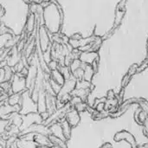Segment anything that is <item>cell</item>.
Listing matches in <instances>:
<instances>
[{
	"instance_id": "6",
	"label": "cell",
	"mask_w": 148,
	"mask_h": 148,
	"mask_svg": "<svg viewBox=\"0 0 148 148\" xmlns=\"http://www.w3.org/2000/svg\"><path fill=\"white\" fill-rule=\"evenodd\" d=\"M47 111L46 108V93L44 90L39 91V96L38 100L36 101V112L41 114Z\"/></svg>"
},
{
	"instance_id": "17",
	"label": "cell",
	"mask_w": 148,
	"mask_h": 148,
	"mask_svg": "<svg viewBox=\"0 0 148 148\" xmlns=\"http://www.w3.org/2000/svg\"><path fill=\"white\" fill-rule=\"evenodd\" d=\"M21 95L22 94H19V93H13V94H11L10 95L8 96L7 103L10 106H15V105L18 104L20 97H21Z\"/></svg>"
},
{
	"instance_id": "1",
	"label": "cell",
	"mask_w": 148,
	"mask_h": 148,
	"mask_svg": "<svg viewBox=\"0 0 148 148\" xmlns=\"http://www.w3.org/2000/svg\"><path fill=\"white\" fill-rule=\"evenodd\" d=\"M43 23L51 35L59 33L63 23V13L56 1L51 0L50 4L43 9Z\"/></svg>"
},
{
	"instance_id": "4",
	"label": "cell",
	"mask_w": 148,
	"mask_h": 148,
	"mask_svg": "<svg viewBox=\"0 0 148 148\" xmlns=\"http://www.w3.org/2000/svg\"><path fill=\"white\" fill-rule=\"evenodd\" d=\"M65 120L67 121V122L73 127H75L79 123H80V121H81V117H80V114L79 113L72 108L70 109L69 111H68L66 113V115H65Z\"/></svg>"
},
{
	"instance_id": "10",
	"label": "cell",
	"mask_w": 148,
	"mask_h": 148,
	"mask_svg": "<svg viewBox=\"0 0 148 148\" xmlns=\"http://www.w3.org/2000/svg\"><path fill=\"white\" fill-rule=\"evenodd\" d=\"M61 127H62V135L65 139L66 141H69L71 138V133H72V127L67 122V121L64 119L62 120L61 122Z\"/></svg>"
},
{
	"instance_id": "7",
	"label": "cell",
	"mask_w": 148,
	"mask_h": 148,
	"mask_svg": "<svg viewBox=\"0 0 148 148\" xmlns=\"http://www.w3.org/2000/svg\"><path fill=\"white\" fill-rule=\"evenodd\" d=\"M34 142H35L38 147H49L51 146L48 135H44V134H35V136H34Z\"/></svg>"
},
{
	"instance_id": "28",
	"label": "cell",
	"mask_w": 148,
	"mask_h": 148,
	"mask_svg": "<svg viewBox=\"0 0 148 148\" xmlns=\"http://www.w3.org/2000/svg\"><path fill=\"white\" fill-rule=\"evenodd\" d=\"M1 93H3V90H2V88H1V87H0V94Z\"/></svg>"
},
{
	"instance_id": "13",
	"label": "cell",
	"mask_w": 148,
	"mask_h": 148,
	"mask_svg": "<svg viewBox=\"0 0 148 148\" xmlns=\"http://www.w3.org/2000/svg\"><path fill=\"white\" fill-rule=\"evenodd\" d=\"M50 79L53 80L54 82H56V83H58L61 86H62L63 83L65 82V79H64L62 74L61 73V71L59 69L50 71Z\"/></svg>"
},
{
	"instance_id": "21",
	"label": "cell",
	"mask_w": 148,
	"mask_h": 148,
	"mask_svg": "<svg viewBox=\"0 0 148 148\" xmlns=\"http://www.w3.org/2000/svg\"><path fill=\"white\" fill-rule=\"evenodd\" d=\"M49 85H50V87H51V88H52V90H53V92L56 94V95H57L60 91H61V89H62V86L61 85H59L58 83H56V82H54L53 80H49Z\"/></svg>"
},
{
	"instance_id": "14",
	"label": "cell",
	"mask_w": 148,
	"mask_h": 148,
	"mask_svg": "<svg viewBox=\"0 0 148 148\" xmlns=\"http://www.w3.org/2000/svg\"><path fill=\"white\" fill-rule=\"evenodd\" d=\"M18 148H38V146L34 141H28L18 138L16 142Z\"/></svg>"
},
{
	"instance_id": "20",
	"label": "cell",
	"mask_w": 148,
	"mask_h": 148,
	"mask_svg": "<svg viewBox=\"0 0 148 148\" xmlns=\"http://www.w3.org/2000/svg\"><path fill=\"white\" fill-rule=\"evenodd\" d=\"M88 105L87 104V102L82 101V102L76 104V105L74 107V109H75V110L80 114V113H82V112L86 111L87 108H88Z\"/></svg>"
},
{
	"instance_id": "16",
	"label": "cell",
	"mask_w": 148,
	"mask_h": 148,
	"mask_svg": "<svg viewBox=\"0 0 148 148\" xmlns=\"http://www.w3.org/2000/svg\"><path fill=\"white\" fill-rule=\"evenodd\" d=\"M126 10H120L116 9L115 15H114V28H117L121 24V22L124 18Z\"/></svg>"
},
{
	"instance_id": "11",
	"label": "cell",
	"mask_w": 148,
	"mask_h": 148,
	"mask_svg": "<svg viewBox=\"0 0 148 148\" xmlns=\"http://www.w3.org/2000/svg\"><path fill=\"white\" fill-rule=\"evenodd\" d=\"M10 122V124L21 128L23 122V115L19 113H15L13 112L12 114H10V115L9 116L8 119Z\"/></svg>"
},
{
	"instance_id": "22",
	"label": "cell",
	"mask_w": 148,
	"mask_h": 148,
	"mask_svg": "<svg viewBox=\"0 0 148 148\" xmlns=\"http://www.w3.org/2000/svg\"><path fill=\"white\" fill-rule=\"evenodd\" d=\"M9 124H10L9 120L0 119V135L6 131V127H8Z\"/></svg>"
},
{
	"instance_id": "8",
	"label": "cell",
	"mask_w": 148,
	"mask_h": 148,
	"mask_svg": "<svg viewBox=\"0 0 148 148\" xmlns=\"http://www.w3.org/2000/svg\"><path fill=\"white\" fill-rule=\"evenodd\" d=\"M98 56L97 52H82L79 59L86 64H91Z\"/></svg>"
},
{
	"instance_id": "23",
	"label": "cell",
	"mask_w": 148,
	"mask_h": 148,
	"mask_svg": "<svg viewBox=\"0 0 148 148\" xmlns=\"http://www.w3.org/2000/svg\"><path fill=\"white\" fill-rule=\"evenodd\" d=\"M47 65H48V68H49V69L50 71L56 70V69H59V63H58V62L56 61V60H51Z\"/></svg>"
},
{
	"instance_id": "19",
	"label": "cell",
	"mask_w": 148,
	"mask_h": 148,
	"mask_svg": "<svg viewBox=\"0 0 148 148\" xmlns=\"http://www.w3.org/2000/svg\"><path fill=\"white\" fill-rule=\"evenodd\" d=\"M82 62L80 59H75L71 62V64L69 66V69H70L71 73H73L74 71H75L76 69H78L79 68H81L82 67Z\"/></svg>"
},
{
	"instance_id": "24",
	"label": "cell",
	"mask_w": 148,
	"mask_h": 148,
	"mask_svg": "<svg viewBox=\"0 0 148 148\" xmlns=\"http://www.w3.org/2000/svg\"><path fill=\"white\" fill-rule=\"evenodd\" d=\"M138 65L137 64H134L130 67L129 70H128V75H133L134 74H135L137 72V69H138Z\"/></svg>"
},
{
	"instance_id": "5",
	"label": "cell",
	"mask_w": 148,
	"mask_h": 148,
	"mask_svg": "<svg viewBox=\"0 0 148 148\" xmlns=\"http://www.w3.org/2000/svg\"><path fill=\"white\" fill-rule=\"evenodd\" d=\"M76 82H77V80L74 76H72L69 80H65V82L62 86V89L59 93H61V94H71L75 90V88H76Z\"/></svg>"
},
{
	"instance_id": "12",
	"label": "cell",
	"mask_w": 148,
	"mask_h": 148,
	"mask_svg": "<svg viewBox=\"0 0 148 148\" xmlns=\"http://www.w3.org/2000/svg\"><path fill=\"white\" fill-rule=\"evenodd\" d=\"M36 23V18L35 14L29 12L28 16H27L26 25H25V27H26V31H27L29 34H30V33L35 29Z\"/></svg>"
},
{
	"instance_id": "18",
	"label": "cell",
	"mask_w": 148,
	"mask_h": 148,
	"mask_svg": "<svg viewBox=\"0 0 148 148\" xmlns=\"http://www.w3.org/2000/svg\"><path fill=\"white\" fill-rule=\"evenodd\" d=\"M3 70H4V82H11V80L15 75V72H14L12 67L6 65L3 68Z\"/></svg>"
},
{
	"instance_id": "2",
	"label": "cell",
	"mask_w": 148,
	"mask_h": 148,
	"mask_svg": "<svg viewBox=\"0 0 148 148\" xmlns=\"http://www.w3.org/2000/svg\"><path fill=\"white\" fill-rule=\"evenodd\" d=\"M49 30L44 25L39 26V48L42 52L46 51L51 46V39L49 35Z\"/></svg>"
},
{
	"instance_id": "25",
	"label": "cell",
	"mask_w": 148,
	"mask_h": 148,
	"mask_svg": "<svg viewBox=\"0 0 148 148\" xmlns=\"http://www.w3.org/2000/svg\"><path fill=\"white\" fill-rule=\"evenodd\" d=\"M69 38L75 39V40H81V39H82L83 37H82V34H80V33H75V34H73Z\"/></svg>"
},
{
	"instance_id": "9",
	"label": "cell",
	"mask_w": 148,
	"mask_h": 148,
	"mask_svg": "<svg viewBox=\"0 0 148 148\" xmlns=\"http://www.w3.org/2000/svg\"><path fill=\"white\" fill-rule=\"evenodd\" d=\"M49 127V134H52L54 136H56L58 138H61L62 140H65L63 135H62V127H61V124L58 122H55L53 124H50L49 126H48Z\"/></svg>"
},
{
	"instance_id": "3",
	"label": "cell",
	"mask_w": 148,
	"mask_h": 148,
	"mask_svg": "<svg viewBox=\"0 0 148 148\" xmlns=\"http://www.w3.org/2000/svg\"><path fill=\"white\" fill-rule=\"evenodd\" d=\"M10 82L13 93L23 94L27 90L25 77H23L20 73H16Z\"/></svg>"
},
{
	"instance_id": "26",
	"label": "cell",
	"mask_w": 148,
	"mask_h": 148,
	"mask_svg": "<svg viewBox=\"0 0 148 148\" xmlns=\"http://www.w3.org/2000/svg\"><path fill=\"white\" fill-rule=\"evenodd\" d=\"M130 77H131V75H129L128 74H127V75H125V76L123 77V79H122V85H123V86L128 83V82H129V79H130Z\"/></svg>"
},
{
	"instance_id": "15",
	"label": "cell",
	"mask_w": 148,
	"mask_h": 148,
	"mask_svg": "<svg viewBox=\"0 0 148 148\" xmlns=\"http://www.w3.org/2000/svg\"><path fill=\"white\" fill-rule=\"evenodd\" d=\"M94 75H95V71L93 70L91 65H90V64H87V66H86L85 69H84V76H83V80L91 82V81H92V79H93V77H94Z\"/></svg>"
},
{
	"instance_id": "27",
	"label": "cell",
	"mask_w": 148,
	"mask_h": 148,
	"mask_svg": "<svg viewBox=\"0 0 148 148\" xmlns=\"http://www.w3.org/2000/svg\"><path fill=\"white\" fill-rule=\"evenodd\" d=\"M49 148H62V147H58V146H50Z\"/></svg>"
}]
</instances>
